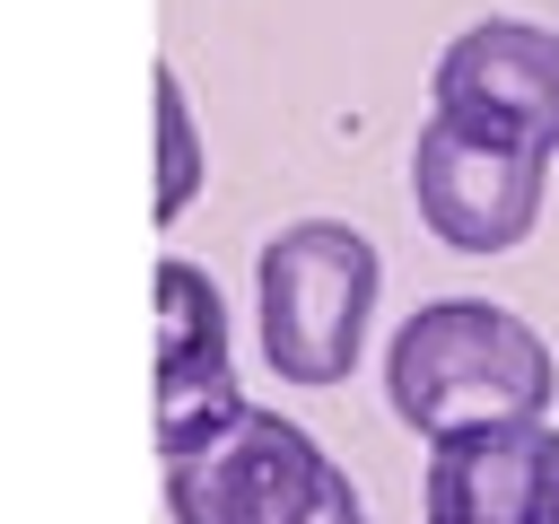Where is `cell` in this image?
<instances>
[{
    "mask_svg": "<svg viewBox=\"0 0 559 524\" xmlns=\"http://www.w3.org/2000/svg\"><path fill=\"white\" fill-rule=\"evenodd\" d=\"M419 524H559V428L489 419L428 445Z\"/></svg>",
    "mask_w": 559,
    "mask_h": 524,
    "instance_id": "7",
    "label": "cell"
},
{
    "mask_svg": "<svg viewBox=\"0 0 559 524\" xmlns=\"http://www.w3.org/2000/svg\"><path fill=\"white\" fill-rule=\"evenodd\" d=\"M542 175H550V157L507 148V140H489L454 114H428L419 140H411L419 227L454 253H515L542 218Z\"/></svg>",
    "mask_w": 559,
    "mask_h": 524,
    "instance_id": "4",
    "label": "cell"
},
{
    "mask_svg": "<svg viewBox=\"0 0 559 524\" xmlns=\"http://www.w3.org/2000/svg\"><path fill=\"white\" fill-rule=\"evenodd\" d=\"M550 341L498 297H428L384 349V402L428 445L489 419H550Z\"/></svg>",
    "mask_w": 559,
    "mask_h": 524,
    "instance_id": "1",
    "label": "cell"
},
{
    "mask_svg": "<svg viewBox=\"0 0 559 524\" xmlns=\"http://www.w3.org/2000/svg\"><path fill=\"white\" fill-rule=\"evenodd\" d=\"M341 480L349 472L297 419L253 402L227 437L166 463V507H175V524H314L341 498Z\"/></svg>",
    "mask_w": 559,
    "mask_h": 524,
    "instance_id": "3",
    "label": "cell"
},
{
    "mask_svg": "<svg viewBox=\"0 0 559 524\" xmlns=\"http://www.w3.org/2000/svg\"><path fill=\"white\" fill-rule=\"evenodd\" d=\"M253 402L236 393V367H227V297L201 262L166 253L157 262V445L166 463L201 454Z\"/></svg>",
    "mask_w": 559,
    "mask_h": 524,
    "instance_id": "5",
    "label": "cell"
},
{
    "mask_svg": "<svg viewBox=\"0 0 559 524\" xmlns=\"http://www.w3.org/2000/svg\"><path fill=\"white\" fill-rule=\"evenodd\" d=\"M201 192V140H192V105L183 79L157 61V218H183Z\"/></svg>",
    "mask_w": 559,
    "mask_h": 524,
    "instance_id": "8",
    "label": "cell"
},
{
    "mask_svg": "<svg viewBox=\"0 0 559 524\" xmlns=\"http://www.w3.org/2000/svg\"><path fill=\"white\" fill-rule=\"evenodd\" d=\"M384 262L349 218H288L253 253V314H262V358L280 384H349L367 349Z\"/></svg>",
    "mask_w": 559,
    "mask_h": 524,
    "instance_id": "2",
    "label": "cell"
},
{
    "mask_svg": "<svg viewBox=\"0 0 559 524\" xmlns=\"http://www.w3.org/2000/svg\"><path fill=\"white\" fill-rule=\"evenodd\" d=\"M437 114L559 157V35L533 17H480L437 52Z\"/></svg>",
    "mask_w": 559,
    "mask_h": 524,
    "instance_id": "6",
    "label": "cell"
}]
</instances>
